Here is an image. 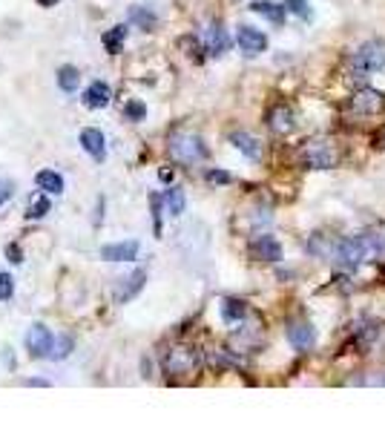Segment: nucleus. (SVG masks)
<instances>
[{"instance_id": "obj_1", "label": "nucleus", "mask_w": 385, "mask_h": 431, "mask_svg": "<svg viewBox=\"0 0 385 431\" xmlns=\"http://www.w3.org/2000/svg\"><path fill=\"white\" fill-rule=\"evenodd\" d=\"M293 161L305 170H334L342 161V150L331 135H313L296 147Z\"/></svg>"}, {"instance_id": "obj_2", "label": "nucleus", "mask_w": 385, "mask_h": 431, "mask_svg": "<svg viewBox=\"0 0 385 431\" xmlns=\"http://www.w3.org/2000/svg\"><path fill=\"white\" fill-rule=\"evenodd\" d=\"M379 112H385V92H379L374 86H363L357 92H351L342 104V118L351 121V124L353 121L363 124L368 118H377Z\"/></svg>"}, {"instance_id": "obj_3", "label": "nucleus", "mask_w": 385, "mask_h": 431, "mask_svg": "<svg viewBox=\"0 0 385 431\" xmlns=\"http://www.w3.org/2000/svg\"><path fill=\"white\" fill-rule=\"evenodd\" d=\"M385 67V41H365L348 58V75L365 81L371 72H379Z\"/></svg>"}, {"instance_id": "obj_4", "label": "nucleus", "mask_w": 385, "mask_h": 431, "mask_svg": "<svg viewBox=\"0 0 385 431\" xmlns=\"http://www.w3.org/2000/svg\"><path fill=\"white\" fill-rule=\"evenodd\" d=\"M167 150H170V156L179 164H198V161L207 159V144L198 135H193V133H175V135H170Z\"/></svg>"}, {"instance_id": "obj_5", "label": "nucleus", "mask_w": 385, "mask_h": 431, "mask_svg": "<svg viewBox=\"0 0 385 431\" xmlns=\"http://www.w3.org/2000/svg\"><path fill=\"white\" fill-rule=\"evenodd\" d=\"M198 362H201V357H198L196 348L175 345V348H170L164 354V371L173 374V377H187V374H193L198 368Z\"/></svg>"}, {"instance_id": "obj_6", "label": "nucleus", "mask_w": 385, "mask_h": 431, "mask_svg": "<svg viewBox=\"0 0 385 431\" xmlns=\"http://www.w3.org/2000/svg\"><path fill=\"white\" fill-rule=\"evenodd\" d=\"M248 251H250V259L253 262H268V265H276L282 262V244L276 236L271 233H253L250 236V244H248Z\"/></svg>"}, {"instance_id": "obj_7", "label": "nucleus", "mask_w": 385, "mask_h": 431, "mask_svg": "<svg viewBox=\"0 0 385 431\" xmlns=\"http://www.w3.org/2000/svg\"><path fill=\"white\" fill-rule=\"evenodd\" d=\"M288 343H290L296 351H299V354L313 351V345H316V328H313L311 322H305V319L290 322V325H288Z\"/></svg>"}, {"instance_id": "obj_8", "label": "nucleus", "mask_w": 385, "mask_h": 431, "mask_svg": "<svg viewBox=\"0 0 385 431\" xmlns=\"http://www.w3.org/2000/svg\"><path fill=\"white\" fill-rule=\"evenodd\" d=\"M26 348L32 357H52V348H55V336L46 325H32L26 333Z\"/></svg>"}, {"instance_id": "obj_9", "label": "nucleus", "mask_w": 385, "mask_h": 431, "mask_svg": "<svg viewBox=\"0 0 385 431\" xmlns=\"http://www.w3.org/2000/svg\"><path fill=\"white\" fill-rule=\"evenodd\" d=\"M264 124H268V130L276 133V135H288L296 127V115L288 104H273L268 110V115H264Z\"/></svg>"}, {"instance_id": "obj_10", "label": "nucleus", "mask_w": 385, "mask_h": 431, "mask_svg": "<svg viewBox=\"0 0 385 431\" xmlns=\"http://www.w3.org/2000/svg\"><path fill=\"white\" fill-rule=\"evenodd\" d=\"M236 44H239L242 55L256 58V55H262L264 49H268V35L259 32V29H253V26H239V32H236Z\"/></svg>"}, {"instance_id": "obj_11", "label": "nucleus", "mask_w": 385, "mask_h": 431, "mask_svg": "<svg viewBox=\"0 0 385 431\" xmlns=\"http://www.w3.org/2000/svg\"><path fill=\"white\" fill-rule=\"evenodd\" d=\"M138 241H115V244H104L101 248V259H107V262H133V259H138Z\"/></svg>"}, {"instance_id": "obj_12", "label": "nucleus", "mask_w": 385, "mask_h": 431, "mask_svg": "<svg viewBox=\"0 0 385 431\" xmlns=\"http://www.w3.org/2000/svg\"><path fill=\"white\" fill-rule=\"evenodd\" d=\"M230 144L239 150V152H245V156L250 159V161H262V156H264V147H262V141L256 138V135H250V133H245V130H239V133H230Z\"/></svg>"}, {"instance_id": "obj_13", "label": "nucleus", "mask_w": 385, "mask_h": 431, "mask_svg": "<svg viewBox=\"0 0 385 431\" xmlns=\"http://www.w3.org/2000/svg\"><path fill=\"white\" fill-rule=\"evenodd\" d=\"M81 147H83V152H90V156H93L95 161H104V156H107V141H104V133H101V130H95V127H86V130H81Z\"/></svg>"}, {"instance_id": "obj_14", "label": "nucleus", "mask_w": 385, "mask_h": 431, "mask_svg": "<svg viewBox=\"0 0 385 431\" xmlns=\"http://www.w3.org/2000/svg\"><path fill=\"white\" fill-rule=\"evenodd\" d=\"M227 49H230L227 29L222 23H210V29H207V52H210L213 58H222Z\"/></svg>"}, {"instance_id": "obj_15", "label": "nucleus", "mask_w": 385, "mask_h": 431, "mask_svg": "<svg viewBox=\"0 0 385 431\" xmlns=\"http://www.w3.org/2000/svg\"><path fill=\"white\" fill-rule=\"evenodd\" d=\"M245 317H248V305H245L242 299L227 296V299L222 302V319H224V325L236 328V325H242V322H245Z\"/></svg>"}, {"instance_id": "obj_16", "label": "nucleus", "mask_w": 385, "mask_h": 431, "mask_svg": "<svg viewBox=\"0 0 385 431\" xmlns=\"http://www.w3.org/2000/svg\"><path fill=\"white\" fill-rule=\"evenodd\" d=\"M250 12H256V15H262V18H268V20L276 23V26H282V23H285V15H288V9H285L282 4H273V0H253V4H250Z\"/></svg>"}, {"instance_id": "obj_17", "label": "nucleus", "mask_w": 385, "mask_h": 431, "mask_svg": "<svg viewBox=\"0 0 385 431\" xmlns=\"http://www.w3.org/2000/svg\"><path fill=\"white\" fill-rule=\"evenodd\" d=\"M109 98H112V92H109V86L104 81H95L90 89L83 92V104L90 110H104L109 104Z\"/></svg>"}, {"instance_id": "obj_18", "label": "nucleus", "mask_w": 385, "mask_h": 431, "mask_svg": "<svg viewBox=\"0 0 385 431\" xmlns=\"http://www.w3.org/2000/svg\"><path fill=\"white\" fill-rule=\"evenodd\" d=\"M124 282H127V288H121V291L115 293V299H118V302H130V299H133V296H135V293L144 288V282H147V270H135L133 276H127Z\"/></svg>"}, {"instance_id": "obj_19", "label": "nucleus", "mask_w": 385, "mask_h": 431, "mask_svg": "<svg viewBox=\"0 0 385 431\" xmlns=\"http://www.w3.org/2000/svg\"><path fill=\"white\" fill-rule=\"evenodd\" d=\"M124 41H127V26H115L109 32H104V49L109 55H118L124 49Z\"/></svg>"}, {"instance_id": "obj_20", "label": "nucleus", "mask_w": 385, "mask_h": 431, "mask_svg": "<svg viewBox=\"0 0 385 431\" xmlns=\"http://www.w3.org/2000/svg\"><path fill=\"white\" fill-rule=\"evenodd\" d=\"M35 181H38V187L41 190H46V193H64V178L58 175V173H52V170H41L38 175H35Z\"/></svg>"}, {"instance_id": "obj_21", "label": "nucleus", "mask_w": 385, "mask_h": 431, "mask_svg": "<svg viewBox=\"0 0 385 431\" xmlns=\"http://www.w3.org/2000/svg\"><path fill=\"white\" fill-rule=\"evenodd\" d=\"M164 204H167V213H170V216H182V213H184V204H187L184 190H182V187H170V190L164 193Z\"/></svg>"}, {"instance_id": "obj_22", "label": "nucleus", "mask_w": 385, "mask_h": 431, "mask_svg": "<svg viewBox=\"0 0 385 431\" xmlns=\"http://www.w3.org/2000/svg\"><path fill=\"white\" fill-rule=\"evenodd\" d=\"M78 84H81V75H78L75 67H61L58 69V86H61L64 92H75Z\"/></svg>"}, {"instance_id": "obj_23", "label": "nucleus", "mask_w": 385, "mask_h": 431, "mask_svg": "<svg viewBox=\"0 0 385 431\" xmlns=\"http://www.w3.org/2000/svg\"><path fill=\"white\" fill-rule=\"evenodd\" d=\"M130 20L138 23L144 32H150V29H156V15L150 9H144V6H133L130 9Z\"/></svg>"}, {"instance_id": "obj_24", "label": "nucleus", "mask_w": 385, "mask_h": 431, "mask_svg": "<svg viewBox=\"0 0 385 431\" xmlns=\"http://www.w3.org/2000/svg\"><path fill=\"white\" fill-rule=\"evenodd\" d=\"M288 12H293L296 18H302V20H311L313 18V9H311V0H285L282 4Z\"/></svg>"}, {"instance_id": "obj_25", "label": "nucleus", "mask_w": 385, "mask_h": 431, "mask_svg": "<svg viewBox=\"0 0 385 431\" xmlns=\"http://www.w3.org/2000/svg\"><path fill=\"white\" fill-rule=\"evenodd\" d=\"M49 210H52V204H49L46 193H38V196L32 199V204H29V219H43Z\"/></svg>"}, {"instance_id": "obj_26", "label": "nucleus", "mask_w": 385, "mask_h": 431, "mask_svg": "<svg viewBox=\"0 0 385 431\" xmlns=\"http://www.w3.org/2000/svg\"><path fill=\"white\" fill-rule=\"evenodd\" d=\"M124 118H127V121H144V118H147V107H144L141 101H127Z\"/></svg>"}, {"instance_id": "obj_27", "label": "nucleus", "mask_w": 385, "mask_h": 431, "mask_svg": "<svg viewBox=\"0 0 385 431\" xmlns=\"http://www.w3.org/2000/svg\"><path fill=\"white\" fill-rule=\"evenodd\" d=\"M12 293H15V282H12V276H9V273H0V302L12 299Z\"/></svg>"}, {"instance_id": "obj_28", "label": "nucleus", "mask_w": 385, "mask_h": 431, "mask_svg": "<svg viewBox=\"0 0 385 431\" xmlns=\"http://www.w3.org/2000/svg\"><path fill=\"white\" fill-rule=\"evenodd\" d=\"M69 351H72V340L69 336H61V340L55 343V348H52V359H64Z\"/></svg>"}, {"instance_id": "obj_29", "label": "nucleus", "mask_w": 385, "mask_h": 431, "mask_svg": "<svg viewBox=\"0 0 385 431\" xmlns=\"http://www.w3.org/2000/svg\"><path fill=\"white\" fill-rule=\"evenodd\" d=\"M150 204H153V222H156V236L161 239V196H150Z\"/></svg>"}, {"instance_id": "obj_30", "label": "nucleus", "mask_w": 385, "mask_h": 431, "mask_svg": "<svg viewBox=\"0 0 385 431\" xmlns=\"http://www.w3.org/2000/svg\"><path fill=\"white\" fill-rule=\"evenodd\" d=\"M207 181H210V184H230L233 175L224 173V170H207Z\"/></svg>"}, {"instance_id": "obj_31", "label": "nucleus", "mask_w": 385, "mask_h": 431, "mask_svg": "<svg viewBox=\"0 0 385 431\" xmlns=\"http://www.w3.org/2000/svg\"><path fill=\"white\" fill-rule=\"evenodd\" d=\"M12 193H15V184L9 178H0V204H6L12 199Z\"/></svg>"}, {"instance_id": "obj_32", "label": "nucleus", "mask_w": 385, "mask_h": 431, "mask_svg": "<svg viewBox=\"0 0 385 431\" xmlns=\"http://www.w3.org/2000/svg\"><path fill=\"white\" fill-rule=\"evenodd\" d=\"M6 253H9V262H15V265H18V262H23V259H20V251H18V244H9Z\"/></svg>"}, {"instance_id": "obj_33", "label": "nucleus", "mask_w": 385, "mask_h": 431, "mask_svg": "<svg viewBox=\"0 0 385 431\" xmlns=\"http://www.w3.org/2000/svg\"><path fill=\"white\" fill-rule=\"evenodd\" d=\"M158 178H161V181H173V170H161Z\"/></svg>"}, {"instance_id": "obj_34", "label": "nucleus", "mask_w": 385, "mask_h": 431, "mask_svg": "<svg viewBox=\"0 0 385 431\" xmlns=\"http://www.w3.org/2000/svg\"><path fill=\"white\" fill-rule=\"evenodd\" d=\"M38 4H41V6H55L58 0H38Z\"/></svg>"}]
</instances>
